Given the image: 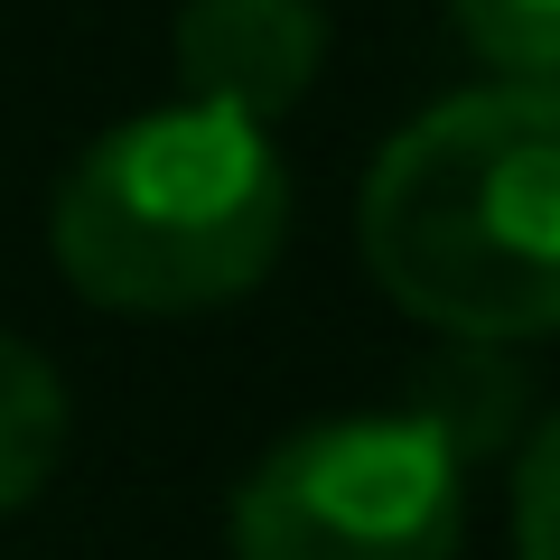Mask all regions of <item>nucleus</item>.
<instances>
[{
    "label": "nucleus",
    "mask_w": 560,
    "mask_h": 560,
    "mask_svg": "<svg viewBox=\"0 0 560 560\" xmlns=\"http://www.w3.org/2000/svg\"><path fill=\"white\" fill-rule=\"evenodd\" d=\"M355 243L448 346L560 337V84H477L401 121L364 168Z\"/></svg>",
    "instance_id": "f257e3e1"
},
{
    "label": "nucleus",
    "mask_w": 560,
    "mask_h": 560,
    "mask_svg": "<svg viewBox=\"0 0 560 560\" xmlns=\"http://www.w3.org/2000/svg\"><path fill=\"white\" fill-rule=\"evenodd\" d=\"M290 243L280 140L215 103L131 113L57 178L47 253L113 318H197L243 300Z\"/></svg>",
    "instance_id": "f03ea898"
},
{
    "label": "nucleus",
    "mask_w": 560,
    "mask_h": 560,
    "mask_svg": "<svg viewBox=\"0 0 560 560\" xmlns=\"http://www.w3.org/2000/svg\"><path fill=\"white\" fill-rule=\"evenodd\" d=\"M458 541L467 448L430 401L308 420L234 486V560H458Z\"/></svg>",
    "instance_id": "7ed1b4c3"
},
{
    "label": "nucleus",
    "mask_w": 560,
    "mask_h": 560,
    "mask_svg": "<svg viewBox=\"0 0 560 560\" xmlns=\"http://www.w3.org/2000/svg\"><path fill=\"white\" fill-rule=\"evenodd\" d=\"M327 66V0H187L178 10V94L271 131L300 113Z\"/></svg>",
    "instance_id": "20e7f679"
},
{
    "label": "nucleus",
    "mask_w": 560,
    "mask_h": 560,
    "mask_svg": "<svg viewBox=\"0 0 560 560\" xmlns=\"http://www.w3.org/2000/svg\"><path fill=\"white\" fill-rule=\"evenodd\" d=\"M66 458V383L28 337H0V514H20Z\"/></svg>",
    "instance_id": "39448f33"
},
{
    "label": "nucleus",
    "mask_w": 560,
    "mask_h": 560,
    "mask_svg": "<svg viewBox=\"0 0 560 560\" xmlns=\"http://www.w3.org/2000/svg\"><path fill=\"white\" fill-rule=\"evenodd\" d=\"M448 20L504 84H560V0H448Z\"/></svg>",
    "instance_id": "423d86ee"
},
{
    "label": "nucleus",
    "mask_w": 560,
    "mask_h": 560,
    "mask_svg": "<svg viewBox=\"0 0 560 560\" xmlns=\"http://www.w3.org/2000/svg\"><path fill=\"white\" fill-rule=\"evenodd\" d=\"M514 560H560V411L523 440L514 467Z\"/></svg>",
    "instance_id": "0eeeda50"
}]
</instances>
